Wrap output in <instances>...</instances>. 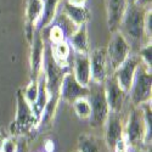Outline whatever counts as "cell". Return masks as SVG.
<instances>
[{
	"label": "cell",
	"mask_w": 152,
	"mask_h": 152,
	"mask_svg": "<svg viewBox=\"0 0 152 152\" xmlns=\"http://www.w3.org/2000/svg\"><path fill=\"white\" fill-rule=\"evenodd\" d=\"M148 10L151 9L137 4H128L117 29L125 38L134 54L146 44H151V40L147 39L145 33V16Z\"/></svg>",
	"instance_id": "obj_1"
},
{
	"label": "cell",
	"mask_w": 152,
	"mask_h": 152,
	"mask_svg": "<svg viewBox=\"0 0 152 152\" xmlns=\"http://www.w3.org/2000/svg\"><path fill=\"white\" fill-rule=\"evenodd\" d=\"M124 139L130 150H139L147 142V126L141 106H133L126 123H124Z\"/></svg>",
	"instance_id": "obj_2"
},
{
	"label": "cell",
	"mask_w": 152,
	"mask_h": 152,
	"mask_svg": "<svg viewBox=\"0 0 152 152\" xmlns=\"http://www.w3.org/2000/svg\"><path fill=\"white\" fill-rule=\"evenodd\" d=\"M39 126V119L34 115L32 106L27 102L23 96V90L17 91V111L16 118L11 124V135L16 137H23L26 134L31 133L34 128Z\"/></svg>",
	"instance_id": "obj_3"
},
{
	"label": "cell",
	"mask_w": 152,
	"mask_h": 152,
	"mask_svg": "<svg viewBox=\"0 0 152 152\" xmlns=\"http://www.w3.org/2000/svg\"><path fill=\"white\" fill-rule=\"evenodd\" d=\"M88 88H89V94H88L86 99L89 101L91 108L89 123L93 128H101V126L105 125L110 113L104 84L90 82Z\"/></svg>",
	"instance_id": "obj_4"
},
{
	"label": "cell",
	"mask_w": 152,
	"mask_h": 152,
	"mask_svg": "<svg viewBox=\"0 0 152 152\" xmlns=\"http://www.w3.org/2000/svg\"><path fill=\"white\" fill-rule=\"evenodd\" d=\"M133 106H141L151 101L152 95V77L151 71L140 62L135 72L132 88L128 93Z\"/></svg>",
	"instance_id": "obj_5"
},
{
	"label": "cell",
	"mask_w": 152,
	"mask_h": 152,
	"mask_svg": "<svg viewBox=\"0 0 152 152\" xmlns=\"http://www.w3.org/2000/svg\"><path fill=\"white\" fill-rule=\"evenodd\" d=\"M132 54V49L125 38L121 34L119 31L112 33L108 46L106 48V56H107V65L110 74L115 72L122 63L128 58Z\"/></svg>",
	"instance_id": "obj_6"
},
{
	"label": "cell",
	"mask_w": 152,
	"mask_h": 152,
	"mask_svg": "<svg viewBox=\"0 0 152 152\" xmlns=\"http://www.w3.org/2000/svg\"><path fill=\"white\" fill-rule=\"evenodd\" d=\"M140 62H141V60H140V57H139V55L132 53L128 56V58H126L122 65L112 73L113 75H115L118 85L121 86V89L126 95H128L130 88H132L135 72L137 69V66L140 65Z\"/></svg>",
	"instance_id": "obj_7"
},
{
	"label": "cell",
	"mask_w": 152,
	"mask_h": 152,
	"mask_svg": "<svg viewBox=\"0 0 152 152\" xmlns=\"http://www.w3.org/2000/svg\"><path fill=\"white\" fill-rule=\"evenodd\" d=\"M88 94H89V88L82 86L75 80L72 71H68L63 75L60 86V99L72 105L73 101L80 97H86Z\"/></svg>",
	"instance_id": "obj_8"
},
{
	"label": "cell",
	"mask_w": 152,
	"mask_h": 152,
	"mask_svg": "<svg viewBox=\"0 0 152 152\" xmlns=\"http://www.w3.org/2000/svg\"><path fill=\"white\" fill-rule=\"evenodd\" d=\"M45 43L42 31H34L33 39L31 42V80H37L43 69Z\"/></svg>",
	"instance_id": "obj_9"
},
{
	"label": "cell",
	"mask_w": 152,
	"mask_h": 152,
	"mask_svg": "<svg viewBox=\"0 0 152 152\" xmlns=\"http://www.w3.org/2000/svg\"><path fill=\"white\" fill-rule=\"evenodd\" d=\"M89 58H90L91 82L104 84L106 78L110 74L108 65H107L106 49L105 48L94 49L91 53H89Z\"/></svg>",
	"instance_id": "obj_10"
},
{
	"label": "cell",
	"mask_w": 152,
	"mask_h": 152,
	"mask_svg": "<svg viewBox=\"0 0 152 152\" xmlns=\"http://www.w3.org/2000/svg\"><path fill=\"white\" fill-rule=\"evenodd\" d=\"M104 89H105V95H106V100H107L110 111L121 113L123 105L125 102L126 94L121 89V86L118 85L115 75L112 73L108 74V77L106 78V80L104 83Z\"/></svg>",
	"instance_id": "obj_11"
},
{
	"label": "cell",
	"mask_w": 152,
	"mask_h": 152,
	"mask_svg": "<svg viewBox=\"0 0 152 152\" xmlns=\"http://www.w3.org/2000/svg\"><path fill=\"white\" fill-rule=\"evenodd\" d=\"M105 142L107 147L113 151L115 145L118 140L124 136V123L122 121L121 113L117 112H111L108 113V117L105 123Z\"/></svg>",
	"instance_id": "obj_12"
},
{
	"label": "cell",
	"mask_w": 152,
	"mask_h": 152,
	"mask_svg": "<svg viewBox=\"0 0 152 152\" xmlns=\"http://www.w3.org/2000/svg\"><path fill=\"white\" fill-rule=\"evenodd\" d=\"M44 7V0H26V16H24V22H26V35L27 40L32 42L33 34L37 27V23L39 21L42 12Z\"/></svg>",
	"instance_id": "obj_13"
},
{
	"label": "cell",
	"mask_w": 152,
	"mask_h": 152,
	"mask_svg": "<svg viewBox=\"0 0 152 152\" xmlns=\"http://www.w3.org/2000/svg\"><path fill=\"white\" fill-rule=\"evenodd\" d=\"M75 80L82 86H88L91 82V72H90V58L89 54H79L73 53V71H72Z\"/></svg>",
	"instance_id": "obj_14"
},
{
	"label": "cell",
	"mask_w": 152,
	"mask_h": 152,
	"mask_svg": "<svg viewBox=\"0 0 152 152\" xmlns=\"http://www.w3.org/2000/svg\"><path fill=\"white\" fill-rule=\"evenodd\" d=\"M107 26L111 33L116 32L123 18L125 9L128 6V0H105Z\"/></svg>",
	"instance_id": "obj_15"
},
{
	"label": "cell",
	"mask_w": 152,
	"mask_h": 152,
	"mask_svg": "<svg viewBox=\"0 0 152 152\" xmlns=\"http://www.w3.org/2000/svg\"><path fill=\"white\" fill-rule=\"evenodd\" d=\"M62 4V12L65 14L75 26L80 27L83 24H86L90 18V11L86 6H74L71 4H67L65 0L61 1Z\"/></svg>",
	"instance_id": "obj_16"
},
{
	"label": "cell",
	"mask_w": 152,
	"mask_h": 152,
	"mask_svg": "<svg viewBox=\"0 0 152 152\" xmlns=\"http://www.w3.org/2000/svg\"><path fill=\"white\" fill-rule=\"evenodd\" d=\"M50 45V50H51V55L53 58L55 60V62L62 68H69V57L73 53V50L69 45V43L67 40H63L61 43L57 44H49Z\"/></svg>",
	"instance_id": "obj_17"
},
{
	"label": "cell",
	"mask_w": 152,
	"mask_h": 152,
	"mask_svg": "<svg viewBox=\"0 0 152 152\" xmlns=\"http://www.w3.org/2000/svg\"><path fill=\"white\" fill-rule=\"evenodd\" d=\"M67 42L69 43L73 53L89 54V38H88L86 24L78 27V29L74 32V34L71 38H68Z\"/></svg>",
	"instance_id": "obj_18"
},
{
	"label": "cell",
	"mask_w": 152,
	"mask_h": 152,
	"mask_svg": "<svg viewBox=\"0 0 152 152\" xmlns=\"http://www.w3.org/2000/svg\"><path fill=\"white\" fill-rule=\"evenodd\" d=\"M62 0H44V7H43V12L42 16L37 23L35 29L38 31H43L44 28L49 27L51 24L56 17L57 10H58V5L61 4Z\"/></svg>",
	"instance_id": "obj_19"
},
{
	"label": "cell",
	"mask_w": 152,
	"mask_h": 152,
	"mask_svg": "<svg viewBox=\"0 0 152 152\" xmlns=\"http://www.w3.org/2000/svg\"><path fill=\"white\" fill-rule=\"evenodd\" d=\"M51 24H56L58 28L62 29L63 34H65V37H66V39L71 38V37L74 34V32L78 29V27L75 26V24H74L65 14H63L62 10H60V11L57 10L56 17H55V20H54V22H53Z\"/></svg>",
	"instance_id": "obj_20"
},
{
	"label": "cell",
	"mask_w": 152,
	"mask_h": 152,
	"mask_svg": "<svg viewBox=\"0 0 152 152\" xmlns=\"http://www.w3.org/2000/svg\"><path fill=\"white\" fill-rule=\"evenodd\" d=\"M78 152H101V141L100 139L83 134L78 139Z\"/></svg>",
	"instance_id": "obj_21"
},
{
	"label": "cell",
	"mask_w": 152,
	"mask_h": 152,
	"mask_svg": "<svg viewBox=\"0 0 152 152\" xmlns=\"http://www.w3.org/2000/svg\"><path fill=\"white\" fill-rule=\"evenodd\" d=\"M72 106H73L75 115L78 116L79 119H89L90 113H91V108H90V104H89V101H88L86 97L77 99L72 102Z\"/></svg>",
	"instance_id": "obj_22"
},
{
	"label": "cell",
	"mask_w": 152,
	"mask_h": 152,
	"mask_svg": "<svg viewBox=\"0 0 152 152\" xmlns=\"http://www.w3.org/2000/svg\"><path fill=\"white\" fill-rule=\"evenodd\" d=\"M38 91H39V80H31L29 84L27 85V88L23 91V96L27 100V102L33 106V104L35 102V100L38 97Z\"/></svg>",
	"instance_id": "obj_23"
},
{
	"label": "cell",
	"mask_w": 152,
	"mask_h": 152,
	"mask_svg": "<svg viewBox=\"0 0 152 152\" xmlns=\"http://www.w3.org/2000/svg\"><path fill=\"white\" fill-rule=\"evenodd\" d=\"M49 42L50 44H57L63 40H67L65 34H63L62 29L58 28L56 24H50L49 26Z\"/></svg>",
	"instance_id": "obj_24"
},
{
	"label": "cell",
	"mask_w": 152,
	"mask_h": 152,
	"mask_svg": "<svg viewBox=\"0 0 152 152\" xmlns=\"http://www.w3.org/2000/svg\"><path fill=\"white\" fill-rule=\"evenodd\" d=\"M140 57L141 62L151 71V65H152V45L151 44H146L145 46H142L139 51L136 53Z\"/></svg>",
	"instance_id": "obj_25"
},
{
	"label": "cell",
	"mask_w": 152,
	"mask_h": 152,
	"mask_svg": "<svg viewBox=\"0 0 152 152\" xmlns=\"http://www.w3.org/2000/svg\"><path fill=\"white\" fill-rule=\"evenodd\" d=\"M17 148H18V137L11 135L5 139L1 152H17Z\"/></svg>",
	"instance_id": "obj_26"
},
{
	"label": "cell",
	"mask_w": 152,
	"mask_h": 152,
	"mask_svg": "<svg viewBox=\"0 0 152 152\" xmlns=\"http://www.w3.org/2000/svg\"><path fill=\"white\" fill-rule=\"evenodd\" d=\"M145 33L147 39L151 40L152 38V10H148L145 16Z\"/></svg>",
	"instance_id": "obj_27"
},
{
	"label": "cell",
	"mask_w": 152,
	"mask_h": 152,
	"mask_svg": "<svg viewBox=\"0 0 152 152\" xmlns=\"http://www.w3.org/2000/svg\"><path fill=\"white\" fill-rule=\"evenodd\" d=\"M17 152H29L28 151V145H27V141L24 140H20L18 137V148H17Z\"/></svg>",
	"instance_id": "obj_28"
},
{
	"label": "cell",
	"mask_w": 152,
	"mask_h": 152,
	"mask_svg": "<svg viewBox=\"0 0 152 152\" xmlns=\"http://www.w3.org/2000/svg\"><path fill=\"white\" fill-rule=\"evenodd\" d=\"M65 1L74 6H85L86 4V0H65Z\"/></svg>",
	"instance_id": "obj_29"
},
{
	"label": "cell",
	"mask_w": 152,
	"mask_h": 152,
	"mask_svg": "<svg viewBox=\"0 0 152 152\" xmlns=\"http://www.w3.org/2000/svg\"><path fill=\"white\" fill-rule=\"evenodd\" d=\"M151 1H152V0H136L134 4H137V5H140V6L151 9Z\"/></svg>",
	"instance_id": "obj_30"
},
{
	"label": "cell",
	"mask_w": 152,
	"mask_h": 152,
	"mask_svg": "<svg viewBox=\"0 0 152 152\" xmlns=\"http://www.w3.org/2000/svg\"><path fill=\"white\" fill-rule=\"evenodd\" d=\"M5 139H6V136L3 133H0V152H1V150H3V145H4Z\"/></svg>",
	"instance_id": "obj_31"
},
{
	"label": "cell",
	"mask_w": 152,
	"mask_h": 152,
	"mask_svg": "<svg viewBox=\"0 0 152 152\" xmlns=\"http://www.w3.org/2000/svg\"><path fill=\"white\" fill-rule=\"evenodd\" d=\"M136 0H128V4H134Z\"/></svg>",
	"instance_id": "obj_32"
},
{
	"label": "cell",
	"mask_w": 152,
	"mask_h": 152,
	"mask_svg": "<svg viewBox=\"0 0 152 152\" xmlns=\"http://www.w3.org/2000/svg\"><path fill=\"white\" fill-rule=\"evenodd\" d=\"M145 152H150V151H145Z\"/></svg>",
	"instance_id": "obj_33"
},
{
	"label": "cell",
	"mask_w": 152,
	"mask_h": 152,
	"mask_svg": "<svg viewBox=\"0 0 152 152\" xmlns=\"http://www.w3.org/2000/svg\"><path fill=\"white\" fill-rule=\"evenodd\" d=\"M75 152H78V151H75Z\"/></svg>",
	"instance_id": "obj_34"
},
{
	"label": "cell",
	"mask_w": 152,
	"mask_h": 152,
	"mask_svg": "<svg viewBox=\"0 0 152 152\" xmlns=\"http://www.w3.org/2000/svg\"><path fill=\"white\" fill-rule=\"evenodd\" d=\"M128 152H130V151H128Z\"/></svg>",
	"instance_id": "obj_35"
}]
</instances>
